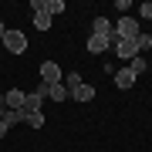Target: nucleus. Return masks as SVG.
I'll list each match as a JSON object with an SVG mask.
<instances>
[{"label": "nucleus", "instance_id": "nucleus-1", "mask_svg": "<svg viewBox=\"0 0 152 152\" xmlns=\"http://www.w3.org/2000/svg\"><path fill=\"white\" fill-rule=\"evenodd\" d=\"M4 48L10 51V54H24V51H27V34H24V31H7Z\"/></svg>", "mask_w": 152, "mask_h": 152}, {"label": "nucleus", "instance_id": "nucleus-2", "mask_svg": "<svg viewBox=\"0 0 152 152\" xmlns=\"http://www.w3.org/2000/svg\"><path fill=\"white\" fill-rule=\"evenodd\" d=\"M41 81L44 85H61L64 75H61V68L54 64V61H44V64H41Z\"/></svg>", "mask_w": 152, "mask_h": 152}, {"label": "nucleus", "instance_id": "nucleus-3", "mask_svg": "<svg viewBox=\"0 0 152 152\" xmlns=\"http://www.w3.org/2000/svg\"><path fill=\"white\" fill-rule=\"evenodd\" d=\"M115 54H118L122 61H132V58H139V44H135V37H122L118 44H115Z\"/></svg>", "mask_w": 152, "mask_h": 152}, {"label": "nucleus", "instance_id": "nucleus-4", "mask_svg": "<svg viewBox=\"0 0 152 152\" xmlns=\"http://www.w3.org/2000/svg\"><path fill=\"white\" fill-rule=\"evenodd\" d=\"M115 34H118V37H139V20L135 17H122V20L115 24Z\"/></svg>", "mask_w": 152, "mask_h": 152}, {"label": "nucleus", "instance_id": "nucleus-5", "mask_svg": "<svg viewBox=\"0 0 152 152\" xmlns=\"http://www.w3.org/2000/svg\"><path fill=\"white\" fill-rule=\"evenodd\" d=\"M24 98H27V91L10 88V91H4V108H17V112H24Z\"/></svg>", "mask_w": 152, "mask_h": 152}, {"label": "nucleus", "instance_id": "nucleus-6", "mask_svg": "<svg viewBox=\"0 0 152 152\" xmlns=\"http://www.w3.org/2000/svg\"><path fill=\"white\" fill-rule=\"evenodd\" d=\"M68 98H75V102H91V98H95V88L81 81L78 88H71V91H68Z\"/></svg>", "mask_w": 152, "mask_h": 152}, {"label": "nucleus", "instance_id": "nucleus-7", "mask_svg": "<svg viewBox=\"0 0 152 152\" xmlns=\"http://www.w3.org/2000/svg\"><path fill=\"white\" fill-rule=\"evenodd\" d=\"M41 102H44V95H41V91H27V98H24V115L41 112Z\"/></svg>", "mask_w": 152, "mask_h": 152}, {"label": "nucleus", "instance_id": "nucleus-8", "mask_svg": "<svg viewBox=\"0 0 152 152\" xmlns=\"http://www.w3.org/2000/svg\"><path fill=\"white\" fill-rule=\"evenodd\" d=\"M112 78H115V85H118V88H132V85H135V75H132L129 68H118Z\"/></svg>", "mask_w": 152, "mask_h": 152}, {"label": "nucleus", "instance_id": "nucleus-9", "mask_svg": "<svg viewBox=\"0 0 152 152\" xmlns=\"http://www.w3.org/2000/svg\"><path fill=\"white\" fill-rule=\"evenodd\" d=\"M0 122H4V125H17V122H24V112H17V108H0Z\"/></svg>", "mask_w": 152, "mask_h": 152}, {"label": "nucleus", "instance_id": "nucleus-10", "mask_svg": "<svg viewBox=\"0 0 152 152\" xmlns=\"http://www.w3.org/2000/svg\"><path fill=\"white\" fill-rule=\"evenodd\" d=\"M112 27L115 24L108 20V17H95L91 20V34H112Z\"/></svg>", "mask_w": 152, "mask_h": 152}, {"label": "nucleus", "instance_id": "nucleus-11", "mask_svg": "<svg viewBox=\"0 0 152 152\" xmlns=\"http://www.w3.org/2000/svg\"><path fill=\"white\" fill-rule=\"evenodd\" d=\"M34 27H37V31H48L51 27V14L48 10H37V14H34Z\"/></svg>", "mask_w": 152, "mask_h": 152}, {"label": "nucleus", "instance_id": "nucleus-12", "mask_svg": "<svg viewBox=\"0 0 152 152\" xmlns=\"http://www.w3.org/2000/svg\"><path fill=\"white\" fill-rule=\"evenodd\" d=\"M145 68H149V61H145V58H142V54L129 61V71H132V75H135V78H139V75H142V71H145Z\"/></svg>", "mask_w": 152, "mask_h": 152}, {"label": "nucleus", "instance_id": "nucleus-13", "mask_svg": "<svg viewBox=\"0 0 152 152\" xmlns=\"http://www.w3.org/2000/svg\"><path fill=\"white\" fill-rule=\"evenodd\" d=\"M44 10H48L51 17H54V14H61V10H64V0H44Z\"/></svg>", "mask_w": 152, "mask_h": 152}, {"label": "nucleus", "instance_id": "nucleus-14", "mask_svg": "<svg viewBox=\"0 0 152 152\" xmlns=\"http://www.w3.org/2000/svg\"><path fill=\"white\" fill-rule=\"evenodd\" d=\"M135 44H139V54H142V51H149V48H152V34H142V31H139Z\"/></svg>", "mask_w": 152, "mask_h": 152}, {"label": "nucleus", "instance_id": "nucleus-15", "mask_svg": "<svg viewBox=\"0 0 152 152\" xmlns=\"http://www.w3.org/2000/svg\"><path fill=\"white\" fill-rule=\"evenodd\" d=\"M61 85L71 91V88H78V85H81V75H75V71H71V75H64V81H61Z\"/></svg>", "mask_w": 152, "mask_h": 152}, {"label": "nucleus", "instance_id": "nucleus-16", "mask_svg": "<svg viewBox=\"0 0 152 152\" xmlns=\"http://www.w3.org/2000/svg\"><path fill=\"white\" fill-rule=\"evenodd\" d=\"M24 122H27L31 129H41V125H44V115H41V112H34V115H24Z\"/></svg>", "mask_w": 152, "mask_h": 152}, {"label": "nucleus", "instance_id": "nucleus-17", "mask_svg": "<svg viewBox=\"0 0 152 152\" xmlns=\"http://www.w3.org/2000/svg\"><path fill=\"white\" fill-rule=\"evenodd\" d=\"M139 14H142V17H145V20H152V0H145V4H142V7H139Z\"/></svg>", "mask_w": 152, "mask_h": 152}, {"label": "nucleus", "instance_id": "nucleus-18", "mask_svg": "<svg viewBox=\"0 0 152 152\" xmlns=\"http://www.w3.org/2000/svg\"><path fill=\"white\" fill-rule=\"evenodd\" d=\"M7 129H10V125H4V122H0V139H4V135H7Z\"/></svg>", "mask_w": 152, "mask_h": 152}, {"label": "nucleus", "instance_id": "nucleus-19", "mask_svg": "<svg viewBox=\"0 0 152 152\" xmlns=\"http://www.w3.org/2000/svg\"><path fill=\"white\" fill-rule=\"evenodd\" d=\"M4 37H7V27H4V24H0V44H4Z\"/></svg>", "mask_w": 152, "mask_h": 152}, {"label": "nucleus", "instance_id": "nucleus-20", "mask_svg": "<svg viewBox=\"0 0 152 152\" xmlns=\"http://www.w3.org/2000/svg\"><path fill=\"white\" fill-rule=\"evenodd\" d=\"M0 108H4V91H0Z\"/></svg>", "mask_w": 152, "mask_h": 152}]
</instances>
